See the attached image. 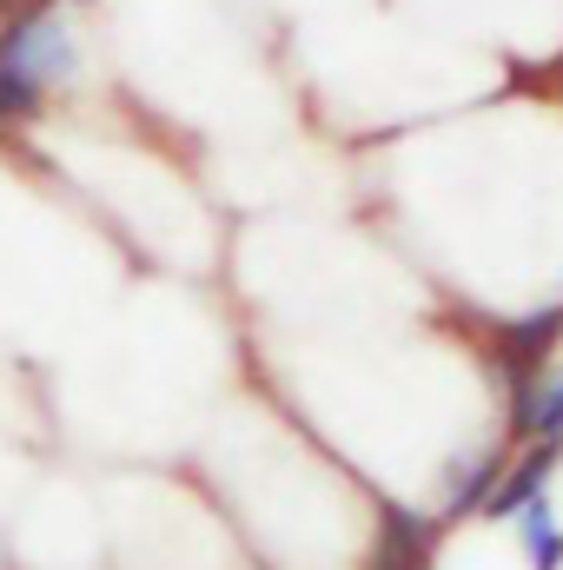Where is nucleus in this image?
Here are the masks:
<instances>
[{
    "mask_svg": "<svg viewBox=\"0 0 563 570\" xmlns=\"http://www.w3.org/2000/svg\"><path fill=\"white\" fill-rule=\"evenodd\" d=\"M491 478H497V464H491V458H484V464H477V471H471V478H464V484H457V498H451V504H457V511H471V504H477V498H491Z\"/></svg>",
    "mask_w": 563,
    "mask_h": 570,
    "instance_id": "nucleus-6",
    "label": "nucleus"
},
{
    "mask_svg": "<svg viewBox=\"0 0 563 570\" xmlns=\"http://www.w3.org/2000/svg\"><path fill=\"white\" fill-rule=\"evenodd\" d=\"M557 451H563V438H537V451L511 471V484L504 491H491V518H517L537 491H544V478H551V464H557Z\"/></svg>",
    "mask_w": 563,
    "mask_h": 570,
    "instance_id": "nucleus-3",
    "label": "nucleus"
},
{
    "mask_svg": "<svg viewBox=\"0 0 563 570\" xmlns=\"http://www.w3.org/2000/svg\"><path fill=\"white\" fill-rule=\"evenodd\" d=\"M73 73V40L60 13H27L0 33V120H27Z\"/></svg>",
    "mask_w": 563,
    "mask_h": 570,
    "instance_id": "nucleus-1",
    "label": "nucleus"
},
{
    "mask_svg": "<svg viewBox=\"0 0 563 570\" xmlns=\"http://www.w3.org/2000/svg\"><path fill=\"white\" fill-rule=\"evenodd\" d=\"M557 332H563V305H557V312H537V318H524V325H511V332H504L511 372L524 379V372H531V365H537V358L551 352V338H557Z\"/></svg>",
    "mask_w": 563,
    "mask_h": 570,
    "instance_id": "nucleus-4",
    "label": "nucleus"
},
{
    "mask_svg": "<svg viewBox=\"0 0 563 570\" xmlns=\"http://www.w3.org/2000/svg\"><path fill=\"white\" fill-rule=\"evenodd\" d=\"M437 551V524L418 518V511H385V531H378V551H372V570H424Z\"/></svg>",
    "mask_w": 563,
    "mask_h": 570,
    "instance_id": "nucleus-2",
    "label": "nucleus"
},
{
    "mask_svg": "<svg viewBox=\"0 0 563 570\" xmlns=\"http://www.w3.org/2000/svg\"><path fill=\"white\" fill-rule=\"evenodd\" d=\"M524 544H531V564H537V570H557V564H563V538H557V531H544V538H524Z\"/></svg>",
    "mask_w": 563,
    "mask_h": 570,
    "instance_id": "nucleus-7",
    "label": "nucleus"
},
{
    "mask_svg": "<svg viewBox=\"0 0 563 570\" xmlns=\"http://www.w3.org/2000/svg\"><path fill=\"white\" fill-rule=\"evenodd\" d=\"M531 431L537 438H563V379L551 392H537V405H531Z\"/></svg>",
    "mask_w": 563,
    "mask_h": 570,
    "instance_id": "nucleus-5",
    "label": "nucleus"
}]
</instances>
